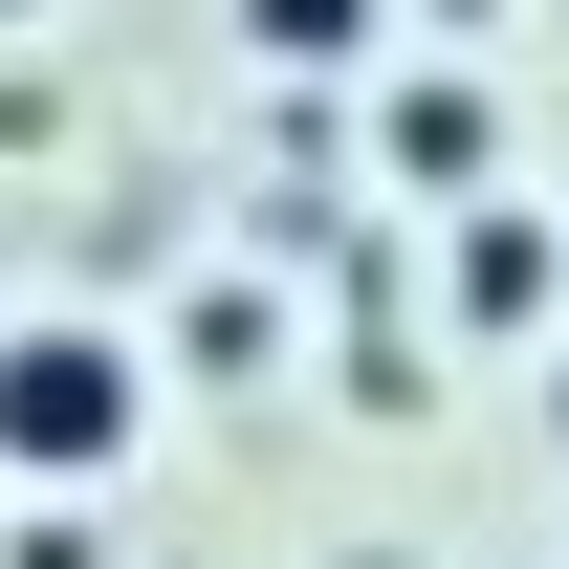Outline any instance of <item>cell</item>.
Segmentation results:
<instances>
[{
	"mask_svg": "<svg viewBox=\"0 0 569 569\" xmlns=\"http://www.w3.org/2000/svg\"><path fill=\"white\" fill-rule=\"evenodd\" d=\"M153 438V372L110 329H0V482H110Z\"/></svg>",
	"mask_w": 569,
	"mask_h": 569,
	"instance_id": "6da1fadb",
	"label": "cell"
},
{
	"mask_svg": "<svg viewBox=\"0 0 569 569\" xmlns=\"http://www.w3.org/2000/svg\"><path fill=\"white\" fill-rule=\"evenodd\" d=\"M548 284H569V241H548V219H460V329H548Z\"/></svg>",
	"mask_w": 569,
	"mask_h": 569,
	"instance_id": "7a4b0ae2",
	"label": "cell"
},
{
	"mask_svg": "<svg viewBox=\"0 0 569 569\" xmlns=\"http://www.w3.org/2000/svg\"><path fill=\"white\" fill-rule=\"evenodd\" d=\"M241 44H263V67H351L372 0H241Z\"/></svg>",
	"mask_w": 569,
	"mask_h": 569,
	"instance_id": "3957f363",
	"label": "cell"
},
{
	"mask_svg": "<svg viewBox=\"0 0 569 569\" xmlns=\"http://www.w3.org/2000/svg\"><path fill=\"white\" fill-rule=\"evenodd\" d=\"M395 176H482V110L460 88H395Z\"/></svg>",
	"mask_w": 569,
	"mask_h": 569,
	"instance_id": "277c9868",
	"label": "cell"
},
{
	"mask_svg": "<svg viewBox=\"0 0 569 569\" xmlns=\"http://www.w3.org/2000/svg\"><path fill=\"white\" fill-rule=\"evenodd\" d=\"M0 22H22V0H0Z\"/></svg>",
	"mask_w": 569,
	"mask_h": 569,
	"instance_id": "5b68a950",
	"label": "cell"
}]
</instances>
